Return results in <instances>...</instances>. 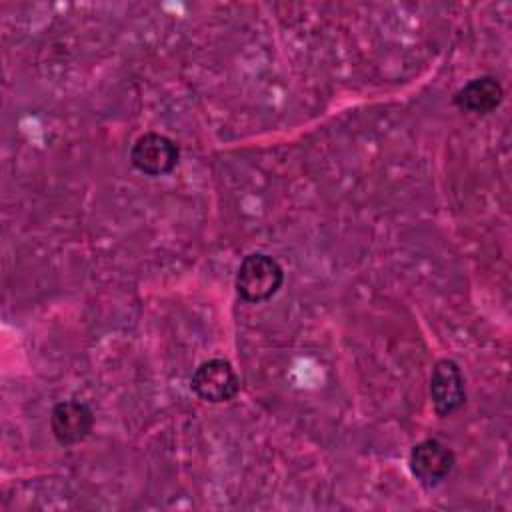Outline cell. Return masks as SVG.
<instances>
[{"label": "cell", "mask_w": 512, "mask_h": 512, "mask_svg": "<svg viewBox=\"0 0 512 512\" xmlns=\"http://www.w3.org/2000/svg\"><path fill=\"white\" fill-rule=\"evenodd\" d=\"M284 282V270L276 258L264 252L244 256L236 272V290L246 302L258 304L272 298Z\"/></svg>", "instance_id": "6da1fadb"}, {"label": "cell", "mask_w": 512, "mask_h": 512, "mask_svg": "<svg viewBox=\"0 0 512 512\" xmlns=\"http://www.w3.org/2000/svg\"><path fill=\"white\" fill-rule=\"evenodd\" d=\"M180 150L174 140L158 132H146L136 138L130 150L132 166L146 176H164L178 164Z\"/></svg>", "instance_id": "7a4b0ae2"}, {"label": "cell", "mask_w": 512, "mask_h": 512, "mask_svg": "<svg viewBox=\"0 0 512 512\" xmlns=\"http://www.w3.org/2000/svg\"><path fill=\"white\" fill-rule=\"evenodd\" d=\"M190 386L198 398L212 404H220L232 400L238 394L240 380L228 360L210 358L194 370Z\"/></svg>", "instance_id": "3957f363"}, {"label": "cell", "mask_w": 512, "mask_h": 512, "mask_svg": "<svg viewBox=\"0 0 512 512\" xmlns=\"http://www.w3.org/2000/svg\"><path fill=\"white\" fill-rule=\"evenodd\" d=\"M412 476L426 488L442 484L454 470V452L440 440L428 438L418 442L408 458Z\"/></svg>", "instance_id": "277c9868"}, {"label": "cell", "mask_w": 512, "mask_h": 512, "mask_svg": "<svg viewBox=\"0 0 512 512\" xmlns=\"http://www.w3.org/2000/svg\"><path fill=\"white\" fill-rule=\"evenodd\" d=\"M430 398L438 416L446 418L458 412L466 402L464 374L454 360L442 358L430 374Z\"/></svg>", "instance_id": "5b68a950"}, {"label": "cell", "mask_w": 512, "mask_h": 512, "mask_svg": "<svg viewBox=\"0 0 512 512\" xmlns=\"http://www.w3.org/2000/svg\"><path fill=\"white\" fill-rule=\"evenodd\" d=\"M92 426L94 414L90 406L80 400H62L50 412L52 434L64 446L82 442L92 432Z\"/></svg>", "instance_id": "8992f818"}, {"label": "cell", "mask_w": 512, "mask_h": 512, "mask_svg": "<svg viewBox=\"0 0 512 512\" xmlns=\"http://www.w3.org/2000/svg\"><path fill=\"white\" fill-rule=\"evenodd\" d=\"M504 98L502 84L494 76H478L466 82L454 96V104L466 114H490Z\"/></svg>", "instance_id": "52a82bcc"}]
</instances>
